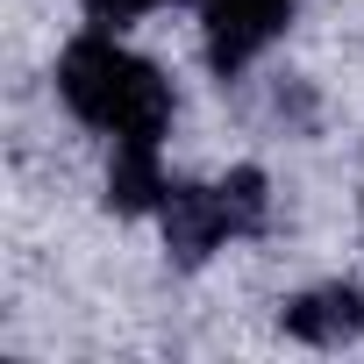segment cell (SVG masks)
Masks as SVG:
<instances>
[{"label": "cell", "mask_w": 364, "mask_h": 364, "mask_svg": "<svg viewBox=\"0 0 364 364\" xmlns=\"http://www.w3.org/2000/svg\"><path fill=\"white\" fill-rule=\"evenodd\" d=\"M58 100L86 129H100L107 143H157L171 129V107H178L171 79L150 58L122 50L114 29H86V36L65 43V58H58Z\"/></svg>", "instance_id": "obj_1"}, {"label": "cell", "mask_w": 364, "mask_h": 364, "mask_svg": "<svg viewBox=\"0 0 364 364\" xmlns=\"http://www.w3.org/2000/svg\"><path fill=\"white\" fill-rule=\"evenodd\" d=\"M300 0H200V36H208V65L222 79L250 72L293 22Z\"/></svg>", "instance_id": "obj_2"}, {"label": "cell", "mask_w": 364, "mask_h": 364, "mask_svg": "<svg viewBox=\"0 0 364 364\" xmlns=\"http://www.w3.org/2000/svg\"><path fill=\"white\" fill-rule=\"evenodd\" d=\"M157 222H164V250H171V264H208L222 243H236V222H229V208H222V186H171L164 193V208H157Z\"/></svg>", "instance_id": "obj_3"}, {"label": "cell", "mask_w": 364, "mask_h": 364, "mask_svg": "<svg viewBox=\"0 0 364 364\" xmlns=\"http://www.w3.org/2000/svg\"><path fill=\"white\" fill-rule=\"evenodd\" d=\"M279 328L293 343H314V350H343L364 336V286L350 279H328V286H307L279 307Z\"/></svg>", "instance_id": "obj_4"}, {"label": "cell", "mask_w": 364, "mask_h": 364, "mask_svg": "<svg viewBox=\"0 0 364 364\" xmlns=\"http://www.w3.org/2000/svg\"><path fill=\"white\" fill-rule=\"evenodd\" d=\"M171 193V178L157 164V143H114L107 157V208L114 215H157Z\"/></svg>", "instance_id": "obj_5"}, {"label": "cell", "mask_w": 364, "mask_h": 364, "mask_svg": "<svg viewBox=\"0 0 364 364\" xmlns=\"http://www.w3.org/2000/svg\"><path fill=\"white\" fill-rule=\"evenodd\" d=\"M215 186H222V208H229L236 236H264V222H272V178L257 164H236L229 178H215Z\"/></svg>", "instance_id": "obj_6"}, {"label": "cell", "mask_w": 364, "mask_h": 364, "mask_svg": "<svg viewBox=\"0 0 364 364\" xmlns=\"http://www.w3.org/2000/svg\"><path fill=\"white\" fill-rule=\"evenodd\" d=\"M79 8H86V22L93 29H129V22H143V15H157V8H171V0H79Z\"/></svg>", "instance_id": "obj_7"}]
</instances>
